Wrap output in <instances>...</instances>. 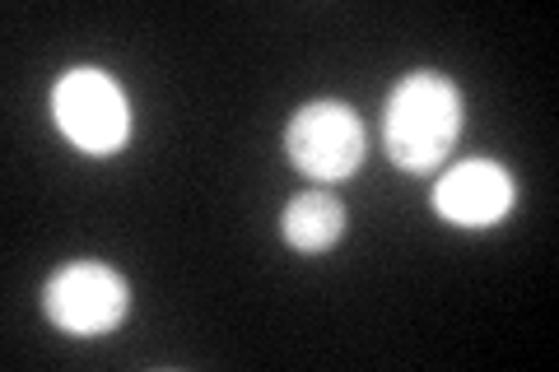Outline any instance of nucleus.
I'll list each match as a JSON object with an SVG mask.
<instances>
[{
  "label": "nucleus",
  "mask_w": 559,
  "mask_h": 372,
  "mask_svg": "<svg viewBox=\"0 0 559 372\" xmlns=\"http://www.w3.org/2000/svg\"><path fill=\"white\" fill-rule=\"evenodd\" d=\"M433 209L462 228L499 224L513 209V172L495 158H466L433 187Z\"/></svg>",
  "instance_id": "nucleus-5"
},
{
  "label": "nucleus",
  "mask_w": 559,
  "mask_h": 372,
  "mask_svg": "<svg viewBox=\"0 0 559 372\" xmlns=\"http://www.w3.org/2000/svg\"><path fill=\"white\" fill-rule=\"evenodd\" d=\"M462 131V94L457 84L433 75V70H415L406 75L382 112V135H388L392 164L425 172L452 149V140Z\"/></svg>",
  "instance_id": "nucleus-1"
},
{
  "label": "nucleus",
  "mask_w": 559,
  "mask_h": 372,
  "mask_svg": "<svg viewBox=\"0 0 559 372\" xmlns=\"http://www.w3.org/2000/svg\"><path fill=\"white\" fill-rule=\"evenodd\" d=\"M285 149L294 168H304L312 182H341L364 158V127L345 103H308L289 121Z\"/></svg>",
  "instance_id": "nucleus-4"
},
{
  "label": "nucleus",
  "mask_w": 559,
  "mask_h": 372,
  "mask_svg": "<svg viewBox=\"0 0 559 372\" xmlns=\"http://www.w3.org/2000/svg\"><path fill=\"white\" fill-rule=\"evenodd\" d=\"M280 224H285V238L299 247V252H326L345 228V209L336 196H326V191H304V196L289 201Z\"/></svg>",
  "instance_id": "nucleus-6"
},
{
  "label": "nucleus",
  "mask_w": 559,
  "mask_h": 372,
  "mask_svg": "<svg viewBox=\"0 0 559 372\" xmlns=\"http://www.w3.org/2000/svg\"><path fill=\"white\" fill-rule=\"evenodd\" d=\"M47 316L57 322L66 335H103L127 316V279L98 261H75L57 271L43 289Z\"/></svg>",
  "instance_id": "nucleus-3"
},
{
  "label": "nucleus",
  "mask_w": 559,
  "mask_h": 372,
  "mask_svg": "<svg viewBox=\"0 0 559 372\" xmlns=\"http://www.w3.org/2000/svg\"><path fill=\"white\" fill-rule=\"evenodd\" d=\"M51 112H57V127L66 131V140L84 154H112L127 145L131 135V108L127 94L117 88L112 75L103 70H66L51 88Z\"/></svg>",
  "instance_id": "nucleus-2"
}]
</instances>
